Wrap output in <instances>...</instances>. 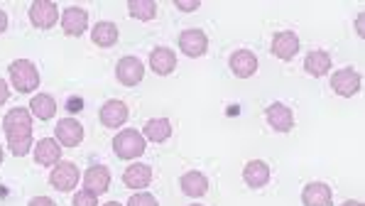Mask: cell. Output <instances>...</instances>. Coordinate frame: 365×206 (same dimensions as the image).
Instances as JSON below:
<instances>
[{
  "label": "cell",
  "instance_id": "6da1fadb",
  "mask_svg": "<svg viewBox=\"0 0 365 206\" xmlns=\"http://www.w3.org/2000/svg\"><path fill=\"white\" fill-rule=\"evenodd\" d=\"M10 83L15 86V91L20 93H32L39 88V71L30 59H15L8 69Z\"/></svg>",
  "mask_w": 365,
  "mask_h": 206
},
{
  "label": "cell",
  "instance_id": "7a4b0ae2",
  "mask_svg": "<svg viewBox=\"0 0 365 206\" xmlns=\"http://www.w3.org/2000/svg\"><path fill=\"white\" fill-rule=\"evenodd\" d=\"M145 150H148V140L143 138V133L133 130V128L120 130L113 138V153H115V158H120V160H135V158H140Z\"/></svg>",
  "mask_w": 365,
  "mask_h": 206
},
{
  "label": "cell",
  "instance_id": "3957f363",
  "mask_svg": "<svg viewBox=\"0 0 365 206\" xmlns=\"http://www.w3.org/2000/svg\"><path fill=\"white\" fill-rule=\"evenodd\" d=\"M3 130L5 138L10 140H20V138L32 135V113L30 108H13L5 113L3 118Z\"/></svg>",
  "mask_w": 365,
  "mask_h": 206
},
{
  "label": "cell",
  "instance_id": "277c9868",
  "mask_svg": "<svg viewBox=\"0 0 365 206\" xmlns=\"http://www.w3.org/2000/svg\"><path fill=\"white\" fill-rule=\"evenodd\" d=\"M30 22L37 30H52L59 22V8L52 0H35L30 5Z\"/></svg>",
  "mask_w": 365,
  "mask_h": 206
},
{
  "label": "cell",
  "instance_id": "5b68a950",
  "mask_svg": "<svg viewBox=\"0 0 365 206\" xmlns=\"http://www.w3.org/2000/svg\"><path fill=\"white\" fill-rule=\"evenodd\" d=\"M331 88H334V93H339L344 98L356 96L361 91V74L353 66H344V69H339L331 76Z\"/></svg>",
  "mask_w": 365,
  "mask_h": 206
},
{
  "label": "cell",
  "instance_id": "8992f818",
  "mask_svg": "<svg viewBox=\"0 0 365 206\" xmlns=\"http://www.w3.org/2000/svg\"><path fill=\"white\" fill-rule=\"evenodd\" d=\"M49 185L57 192H71L78 185V167L74 163H57L49 175Z\"/></svg>",
  "mask_w": 365,
  "mask_h": 206
},
{
  "label": "cell",
  "instance_id": "52a82bcc",
  "mask_svg": "<svg viewBox=\"0 0 365 206\" xmlns=\"http://www.w3.org/2000/svg\"><path fill=\"white\" fill-rule=\"evenodd\" d=\"M88 27V13L78 5H71L61 13V30L69 37H81Z\"/></svg>",
  "mask_w": 365,
  "mask_h": 206
},
{
  "label": "cell",
  "instance_id": "ba28073f",
  "mask_svg": "<svg viewBox=\"0 0 365 206\" xmlns=\"http://www.w3.org/2000/svg\"><path fill=\"white\" fill-rule=\"evenodd\" d=\"M297 52H299V37H297V32L284 30L272 37V54L277 59L292 62V59L297 57Z\"/></svg>",
  "mask_w": 365,
  "mask_h": 206
},
{
  "label": "cell",
  "instance_id": "9c48e42d",
  "mask_svg": "<svg viewBox=\"0 0 365 206\" xmlns=\"http://www.w3.org/2000/svg\"><path fill=\"white\" fill-rule=\"evenodd\" d=\"M179 47H182V52L192 59L204 57L206 49H209V37H206V32H201V30H184L182 35H179Z\"/></svg>",
  "mask_w": 365,
  "mask_h": 206
},
{
  "label": "cell",
  "instance_id": "30bf717a",
  "mask_svg": "<svg viewBox=\"0 0 365 206\" xmlns=\"http://www.w3.org/2000/svg\"><path fill=\"white\" fill-rule=\"evenodd\" d=\"M115 76L123 86H138L145 76V66L138 57H123L115 66Z\"/></svg>",
  "mask_w": 365,
  "mask_h": 206
},
{
  "label": "cell",
  "instance_id": "8fae6325",
  "mask_svg": "<svg viewBox=\"0 0 365 206\" xmlns=\"http://www.w3.org/2000/svg\"><path fill=\"white\" fill-rule=\"evenodd\" d=\"M265 120L277 133H289L294 128V113L284 103H269L265 110Z\"/></svg>",
  "mask_w": 365,
  "mask_h": 206
},
{
  "label": "cell",
  "instance_id": "7c38bea8",
  "mask_svg": "<svg viewBox=\"0 0 365 206\" xmlns=\"http://www.w3.org/2000/svg\"><path fill=\"white\" fill-rule=\"evenodd\" d=\"M54 135H57V143L64 145V148H76L83 140V125L76 118H61L54 128Z\"/></svg>",
  "mask_w": 365,
  "mask_h": 206
},
{
  "label": "cell",
  "instance_id": "4fadbf2b",
  "mask_svg": "<svg viewBox=\"0 0 365 206\" xmlns=\"http://www.w3.org/2000/svg\"><path fill=\"white\" fill-rule=\"evenodd\" d=\"M228 64H231V71L238 76V79H250V76L257 71V57L250 52V49H238V52H233L231 59H228Z\"/></svg>",
  "mask_w": 365,
  "mask_h": 206
},
{
  "label": "cell",
  "instance_id": "5bb4252c",
  "mask_svg": "<svg viewBox=\"0 0 365 206\" xmlns=\"http://www.w3.org/2000/svg\"><path fill=\"white\" fill-rule=\"evenodd\" d=\"M334 202V192L327 182H312L302 192V204L304 206H331Z\"/></svg>",
  "mask_w": 365,
  "mask_h": 206
},
{
  "label": "cell",
  "instance_id": "9a60e30c",
  "mask_svg": "<svg viewBox=\"0 0 365 206\" xmlns=\"http://www.w3.org/2000/svg\"><path fill=\"white\" fill-rule=\"evenodd\" d=\"M128 105L123 101H118V98H113V101H106L103 108H101V123H103L106 128H120L125 125L128 120Z\"/></svg>",
  "mask_w": 365,
  "mask_h": 206
},
{
  "label": "cell",
  "instance_id": "2e32d148",
  "mask_svg": "<svg viewBox=\"0 0 365 206\" xmlns=\"http://www.w3.org/2000/svg\"><path fill=\"white\" fill-rule=\"evenodd\" d=\"M83 187L88 189V192L93 194H103L108 192L110 187V172L106 165H93L86 170V175H83Z\"/></svg>",
  "mask_w": 365,
  "mask_h": 206
},
{
  "label": "cell",
  "instance_id": "e0dca14e",
  "mask_svg": "<svg viewBox=\"0 0 365 206\" xmlns=\"http://www.w3.org/2000/svg\"><path fill=\"white\" fill-rule=\"evenodd\" d=\"M35 163L42 167H54L61 163V148L54 138H42L35 145Z\"/></svg>",
  "mask_w": 365,
  "mask_h": 206
},
{
  "label": "cell",
  "instance_id": "ac0fdd59",
  "mask_svg": "<svg viewBox=\"0 0 365 206\" xmlns=\"http://www.w3.org/2000/svg\"><path fill=\"white\" fill-rule=\"evenodd\" d=\"M123 182H125V187H130V189H148L150 182H153V167L143 165V163H135L130 167H125Z\"/></svg>",
  "mask_w": 365,
  "mask_h": 206
},
{
  "label": "cell",
  "instance_id": "d6986e66",
  "mask_svg": "<svg viewBox=\"0 0 365 206\" xmlns=\"http://www.w3.org/2000/svg\"><path fill=\"white\" fill-rule=\"evenodd\" d=\"M150 66H153L155 74L167 76L177 69V54L172 52L170 47H155L150 52Z\"/></svg>",
  "mask_w": 365,
  "mask_h": 206
},
{
  "label": "cell",
  "instance_id": "ffe728a7",
  "mask_svg": "<svg viewBox=\"0 0 365 206\" xmlns=\"http://www.w3.org/2000/svg\"><path fill=\"white\" fill-rule=\"evenodd\" d=\"M243 180H245V185H248L250 189L265 187L267 182H269V167H267V163H262V160H250V163L243 167Z\"/></svg>",
  "mask_w": 365,
  "mask_h": 206
},
{
  "label": "cell",
  "instance_id": "44dd1931",
  "mask_svg": "<svg viewBox=\"0 0 365 206\" xmlns=\"http://www.w3.org/2000/svg\"><path fill=\"white\" fill-rule=\"evenodd\" d=\"M118 37H120V32H118V25L110 20H101L93 25V32H91V40L93 44H98V47H113L118 42Z\"/></svg>",
  "mask_w": 365,
  "mask_h": 206
},
{
  "label": "cell",
  "instance_id": "7402d4cb",
  "mask_svg": "<svg viewBox=\"0 0 365 206\" xmlns=\"http://www.w3.org/2000/svg\"><path fill=\"white\" fill-rule=\"evenodd\" d=\"M179 187H182V192L187 194V197H204L206 192H209V180H206L201 172H187V175L179 180Z\"/></svg>",
  "mask_w": 365,
  "mask_h": 206
},
{
  "label": "cell",
  "instance_id": "603a6c76",
  "mask_svg": "<svg viewBox=\"0 0 365 206\" xmlns=\"http://www.w3.org/2000/svg\"><path fill=\"white\" fill-rule=\"evenodd\" d=\"M304 71L309 76H324L331 71V54L324 49H314L304 57Z\"/></svg>",
  "mask_w": 365,
  "mask_h": 206
},
{
  "label": "cell",
  "instance_id": "cb8c5ba5",
  "mask_svg": "<svg viewBox=\"0 0 365 206\" xmlns=\"http://www.w3.org/2000/svg\"><path fill=\"white\" fill-rule=\"evenodd\" d=\"M170 135H172V123L167 118H153V120H148L143 128L145 140L165 143V140H170Z\"/></svg>",
  "mask_w": 365,
  "mask_h": 206
},
{
  "label": "cell",
  "instance_id": "d4e9b609",
  "mask_svg": "<svg viewBox=\"0 0 365 206\" xmlns=\"http://www.w3.org/2000/svg\"><path fill=\"white\" fill-rule=\"evenodd\" d=\"M30 113L39 120L54 118V113H57V101H54L49 93H37V96H32V101H30Z\"/></svg>",
  "mask_w": 365,
  "mask_h": 206
},
{
  "label": "cell",
  "instance_id": "484cf974",
  "mask_svg": "<svg viewBox=\"0 0 365 206\" xmlns=\"http://www.w3.org/2000/svg\"><path fill=\"white\" fill-rule=\"evenodd\" d=\"M128 13H130L135 20L150 22V20H155V15H157V3L155 0H130V3H128Z\"/></svg>",
  "mask_w": 365,
  "mask_h": 206
},
{
  "label": "cell",
  "instance_id": "4316f807",
  "mask_svg": "<svg viewBox=\"0 0 365 206\" xmlns=\"http://www.w3.org/2000/svg\"><path fill=\"white\" fill-rule=\"evenodd\" d=\"M8 148H10V153H13L15 158H25V155L32 150V135L30 138H20V140H10Z\"/></svg>",
  "mask_w": 365,
  "mask_h": 206
},
{
  "label": "cell",
  "instance_id": "83f0119b",
  "mask_svg": "<svg viewBox=\"0 0 365 206\" xmlns=\"http://www.w3.org/2000/svg\"><path fill=\"white\" fill-rule=\"evenodd\" d=\"M74 206H98V194L81 189V192L74 194Z\"/></svg>",
  "mask_w": 365,
  "mask_h": 206
},
{
  "label": "cell",
  "instance_id": "f1b7e54d",
  "mask_svg": "<svg viewBox=\"0 0 365 206\" xmlns=\"http://www.w3.org/2000/svg\"><path fill=\"white\" fill-rule=\"evenodd\" d=\"M128 206H160L157 204V199L153 197V194L148 192H138L130 197V202H128Z\"/></svg>",
  "mask_w": 365,
  "mask_h": 206
},
{
  "label": "cell",
  "instance_id": "f546056e",
  "mask_svg": "<svg viewBox=\"0 0 365 206\" xmlns=\"http://www.w3.org/2000/svg\"><path fill=\"white\" fill-rule=\"evenodd\" d=\"M174 5H177V10H182V13H194V10L201 8L199 0H177Z\"/></svg>",
  "mask_w": 365,
  "mask_h": 206
},
{
  "label": "cell",
  "instance_id": "4dcf8cb0",
  "mask_svg": "<svg viewBox=\"0 0 365 206\" xmlns=\"http://www.w3.org/2000/svg\"><path fill=\"white\" fill-rule=\"evenodd\" d=\"M8 98H10V86H8V81H5V79H0V105L8 101Z\"/></svg>",
  "mask_w": 365,
  "mask_h": 206
},
{
  "label": "cell",
  "instance_id": "1f68e13d",
  "mask_svg": "<svg viewBox=\"0 0 365 206\" xmlns=\"http://www.w3.org/2000/svg\"><path fill=\"white\" fill-rule=\"evenodd\" d=\"M27 206H57V204H54L49 197H35V199H32V202L27 204Z\"/></svg>",
  "mask_w": 365,
  "mask_h": 206
},
{
  "label": "cell",
  "instance_id": "d6a6232c",
  "mask_svg": "<svg viewBox=\"0 0 365 206\" xmlns=\"http://www.w3.org/2000/svg\"><path fill=\"white\" fill-rule=\"evenodd\" d=\"M5 27H8V13H5V10H0V35L5 32Z\"/></svg>",
  "mask_w": 365,
  "mask_h": 206
},
{
  "label": "cell",
  "instance_id": "836d02e7",
  "mask_svg": "<svg viewBox=\"0 0 365 206\" xmlns=\"http://www.w3.org/2000/svg\"><path fill=\"white\" fill-rule=\"evenodd\" d=\"M341 206H365V204L363 202H353V199H351V202H344Z\"/></svg>",
  "mask_w": 365,
  "mask_h": 206
},
{
  "label": "cell",
  "instance_id": "e575fe53",
  "mask_svg": "<svg viewBox=\"0 0 365 206\" xmlns=\"http://www.w3.org/2000/svg\"><path fill=\"white\" fill-rule=\"evenodd\" d=\"M358 35H363V15L358 18Z\"/></svg>",
  "mask_w": 365,
  "mask_h": 206
},
{
  "label": "cell",
  "instance_id": "d590c367",
  "mask_svg": "<svg viewBox=\"0 0 365 206\" xmlns=\"http://www.w3.org/2000/svg\"><path fill=\"white\" fill-rule=\"evenodd\" d=\"M103 206H123V204H118V202H108V204H103Z\"/></svg>",
  "mask_w": 365,
  "mask_h": 206
},
{
  "label": "cell",
  "instance_id": "8d00e7d4",
  "mask_svg": "<svg viewBox=\"0 0 365 206\" xmlns=\"http://www.w3.org/2000/svg\"><path fill=\"white\" fill-rule=\"evenodd\" d=\"M0 165H3V148H0Z\"/></svg>",
  "mask_w": 365,
  "mask_h": 206
},
{
  "label": "cell",
  "instance_id": "74e56055",
  "mask_svg": "<svg viewBox=\"0 0 365 206\" xmlns=\"http://www.w3.org/2000/svg\"><path fill=\"white\" fill-rule=\"evenodd\" d=\"M192 206H201V204H192Z\"/></svg>",
  "mask_w": 365,
  "mask_h": 206
}]
</instances>
